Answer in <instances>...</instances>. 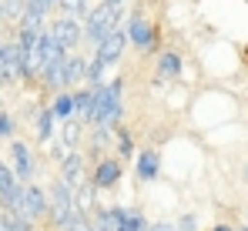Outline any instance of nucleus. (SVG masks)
Segmentation results:
<instances>
[{
    "label": "nucleus",
    "mask_w": 248,
    "mask_h": 231,
    "mask_svg": "<svg viewBox=\"0 0 248 231\" xmlns=\"http://www.w3.org/2000/svg\"><path fill=\"white\" fill-rule=\"evenodd\" d=\"M61 10H64L67 17H87V14H91L87 0H61Z\"/></svg>",
    "instance_id": "nucleus-17"
},
{
    "label": "nucleus",
    "mask_w": 248,
    "mask_h": 231,
    "mask_svg": "<svg viewBox=\"0 0 248 231\" xmlns=\"http://www.w3.org/2000/svg\"><path fill=\"white\" fill-rule=\"evenodd\" d=\"M121 228H127V231H144V218H141V215H127V211H124Z\"/></svg>",
    "instance_id": "nucleus-20"
},
{
    "label": "nucleus",
    "mask_w": 248,
    "mask_h": 231,
    "mask_svg": "<svg viewBox=\"0 0 248 231\" xmlns=\"http://www.w3.org/2000/svg\"><path fill=\"white\" fill-rule=\"evenodd\" d=\"M50 34L64 44V50H74L84 40V27L78 24V17H67V14H64V17H57V20L50 24Z\"/></svg>",
    "instance_id": "nucleus-4"
},
{
    "label": "nucleus",
    "mask_w": 248,
    "mask_h": 231,
    "mask_svg": "<svg viewBox=\"0 0 248 231\" xmlns=\"http://www.w3.org/2000/svg\"><path fill=\"white\" fill-rule=\"evenodd\" d=\"M104 3H121V0H104Z\"/></svg>",
    "instance_id": "nucleus-25"
},
{
    "label": "nucleus",
    "mask_w": 248,
    "mask_h": 231,
    "mask_svg": "<svg viewBox=\"0 0 248 231\" xmlns=\"http://www.w3.org/2000/svg\"><path fill=\"white\" fill-rule=\"evenodd\" d=\"M127 40H131L134 47H141V50H151V47H155V31H151V24L134 14V17L127 20Z\"/></svg>",
    "instance_id": "nucleus-6"
},
{
    "label": "nucleus",
    "mask_w": 248,
    "mask_h": 231,
    "mask_svg": "<svg viewBox=\"0 0 248 231\" xmlns=\"http://www.w3.org/2000/svg\"><path fill=\"white\" fill-rule=\"evenodd\" d=\"M81 164H84L81 154H67V157H64V164H61V178H64L71 188H78V185H81Z\"/></svg>",
    "instance_id": "nucleus-10"
},
{
    "label": "nucleus",
    "mask_w": 248,
    "mask_h": 231,
    "mask_svg": "<svg viewBox=\"0 0 248 231\" xmlns=\"http://www.w3.org/2000/svg\"><path fill=\"white\" fill-rule=\"evenodd\" d=\"M78 141H81V117H67L64 121V131H61V144L74 148Z\"/></svg>",
    "instance_id": "nucleus-12"
},
{
    "label": "nucleus",
    "mask_w": 248,
    "mask_h": 231,
    "mask_svg": "<svg viewBox=\"0 0 248 231\" xmlns=\"http://www.w3.org/2000/svg\"><path fill=\"white\" fill-rule=\"evenodd\" d=\"M118 178H121V164L118 161H101L97 164V174H94V185L97 188H111Z\"/></svg>",
    "instance_id": "nucleus-9"
},
{
    "label": "nucleus",
    "mask_w": 248,
    "mask_h": 231,
    "mask_svg": "<svg viewBox=\"0 0 248 231\" xmlns=\"http://www.w3.org/2000/svg\"><path fill=\"white\" fill-rule=\"evenodd\" d=\"M118 20H121V7L118 3H101L84 17V37L91 44H101L108 34L118 31Z\"/></svg>",
    "instance_id": "nucleus-1"
},
{
    "label": "nucleus",
    "mask_w": 248,
    "mask_h": 231,
    "mask_svg": "<svg viewBox=\"0 0 248 231\" xmlns=\"http://www.w3.org/2000/svg\"><path fill=\"white\" fill-rule=\"evenodd\" d=\"M215 231H228V228H215Z\"/></svg>",
    "instance_id": "nucleus-26"
},
{
    "label": "nucleus",
    "mask_w": 248,
    "mask_h": 231,
    "mask_svg": "<svg viewBox=\"0 0 248 231\" xmlns=\"http://www.w3.org/2000/svg\"><path fill=\"white\" fill-rule=\"evenodd\" d=\"M181 231H195V221H191V218H185V221H181Z\"/></svg>",
    "instance_id": "nucleus-24"
},
{
    "label": "nucleus",
    "mask_w": 248,
    "mask_h": 231,
    "mask_svg": "<svg viewBox=\"0 0 248 231\" xmlns=\"http://www.w3.org/2000/svg\"><path fill=\"white\" fill-rule=\"evenodd\" d=\"M87 77V61L84 57H67V84H78Z\"/></svg>",
    "instance_id": "nucleus-16"
},
{
    "label": "nucleus",
    "mask_w": 248,
    "mask_h": 231,
    "mask_svg": "<svg viewBox=\"0 0 248 231\" xmlns=\"http://www.w3.org/2000/svg\"><path fill=\"white\" fill-rule=\"evenodd\" d=\"M74 204H78L81 215H87V211L94 208V188H91V185H78V188H74Z\"/></svg>",
    "instance_id": "nucleus-15"
},
{
    "label": "nucleus",
    "mask_w": 248,
    "mask_h": 231,
    "mask_svg": "<svg viewBox=\"0 0 248 231\" xmlns=\"http://www.w3.org/2000/svg\"><path fill=\"white\" fill-rule=\"evenodd\" d=\"M121 117V80H114L111 87H94V114H91V124H118Z\"/></svg>",
    "instance_id": "nucleus-3"
},
{
    "label": "nucleus",
    "mask_w": 248,
    "mask_h": 231,
    "mask_svg": "<svg viewBox=\"0 0 248 231\" xmlns=\"http://www.w3.org/2000/svg\"><path fill=\"white\" fill-rule=\"evenodd\" d=\"M64 231H94V225H91L84 215H78V218H74V221H71V225H67Z\"/></svg>",
    "instance_id": "nucleus-21"
},
{
    "label": "nucleus",
    "mask_w": 248,
    "mask_h": 231,
    "mask_svg": "<svg viewBox=\"0 0 248 231\" xmlns=\"http://www.w3.org/2000/svg\"><path fill=\"white\" fill-rule=\"evenodd\" d=\"M121 154H131V138L121 134Z\"/></svg>",
    "instance_id": "nucleus-23"
},
{
    "label": "nucleus",
    "mask_w": 248,
    "mask_h": 231,
    "mask_svg": "<svg viewBox=\"0 0 248 231\" xmlns=\"http://www.w3.org/2000/svg\"><path fill=\"white\" fill-rule=\"evenodd\" d=\"M178 71H181V57L178 54H161L158 57V77H178Z\"/></svg>",
    "instance_id": "nucleus-11"
},
{
    "label": "nucleus",
    "mask_w": 248,
    "mask_h": 231,
    "mask_svg": "<svg viewBox=\"0 0 248 231\" xmlns=\"http://www.w3.org/2000/svg\"><path fill=\"white\" fill-rule=\"evenodd\" d=\"M24 211H27V218L34 221V218H41L44 211H50V201L44 198L41 188H24Z\"/></svg>",
    "instance_id": "nucleus-7"
},
{
    "label": "nucleus",
    "mask_w": 248,
    "mask_h": 231,
    "mask_svg": "<svg viewBox=\"0 0 248 231\" xmlns=\"http://www.w3.org/2000/svg\"><path fill=\"white\" fill-rule=\"evenodd\" d=\"M81 211H78V204H74V188L61 178V181H54L50 185V221H54V228H67L74 218H78Z\"/></svg>",
    "instance_id": "nucleus-2"
},
{
    "label": "nucleus",
    "mask_w": 248,
    "mask_h": 231,
    "mask_svg": "<svg viewBox=\"0 0 248 231\" xmlns=\"http://www.w3.org/2000/svg\"><path fill=\"white\" fill-rule=\"evenodd\" d=\"M138 174H141L144 181H151V178L158 174V154L155 151H144L138 157Z\"/></svg>",
    "instance_id": "nucleus-13"
},
{
    "label": "nucleus",
    "mask_w": 248,
    "mask_h": 231,
    "mask_svg": "<svg viewBox=\"0 0 248 231\" xmlns=\"http://www.w3.org/2000/svg\"><path fill=\"white\" fill-rule=\"evenodd\" d=\"M14 131V121H10V114H0V138H7Z\"/></svg>",
    "instance_id": "nucleus-22"
},
{
    "label": "nucleus",
    "mask_w": 248,
    "mask_h": 231,
    "mask_svg": "<svg viewBox=\"0 0 248 231\" xmlns=\"http://www.w3.org/2000/svg\"><path fill=\"white\" fill-rule=\"evenodd\" d=\"M10 154H14V174L20 178V181H27L31 174H34V161H31V151H27V144H10Z\"/></svg>",
    "instance_id": "nucleus-8"
},
{
    "label": "nucleus",
    "mask_w": 248,
    "mask_h": 231,
    "mask_svg": "<svg viewBox=\"0 0 248 231\" xmlns=\"http://www.w3.org/2000/svg\"><path fill=\"white\" fill-rule=\"evenodd\" d=\"M50 131H54V111H41V117H37V134H41V141L50 138Z\"/></svg>",
    "instance_id": "nucleus-19"
},
{
    "label": "nucleus",
    "mask_w": 248,
    "mask_h": 231,
    "mask_svg": "<svg viewBox=\"0 0 248 231\" xmlns=\"http://www.w3.org/2000/svg\"><path fill=\"white\" fill-rule=\"evenodd\" d=\"M61 0H27V10L24 14H37V17H47Z\"/></svg>",
    "instance_id": "nucleus-18"
},
{
    "label": "nucleus",
    "mask_w": 248,
    "mask_h": 231,
    "mask_svg": "<svg viewBox=\"0 0 248 231\" xmlns=\"http://www.w3.org/2000/svg\"><path fill=\"white\" fill-rule=\"evenodd\" d=\"M124 44H127V31H114V34H108V37L97 44V54H94V61L101 64V67H108V64H114L118 57H121Z\"/></svg>",
    "instance_id": "nucleus-5"
},
{
    "label": "nucleus",
    "mask_w": 248,
    "mask_h": 231,
    "mask_svg": "<svg viewBox=\"0 0 248 231\" xmlns=\"http://www.w3.org/2000/svg\"><path fill=\"white\" fill-rule=\"evenodd\" d=\"M50 111H54V117H57V121L78 117V114H74V94H61V97L54 101V108H50Z\"/></svg>",
    "instance_id": "nucleus-14"
},
{
    "label": "nucleus",
    "mask_w": 248,
    "mask_h": 231,
    "mask_svg": "<svg viewBox=\"0 0 248 231\" xmlns=\"http://www.w3.org/2000/svg\"><path fill=\"white\" fill-rule=\"evenodd\" d=\"M151 231H155V228H151Z\"/></svg>",
    "instance_id": "nucleus-27"
}]
</instances>
